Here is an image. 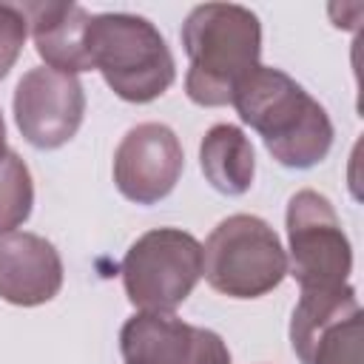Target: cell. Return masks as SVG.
Listing matches in <instances>:
<instances>
[{"label": "cell", "mask_w": 364, "mask_h": 364, "mask_svg": "<svg viewBox=\"0 0 364 364\" xmlns=\"http://www.w3.org/2000/svg\"><path fill=\"white\" fill-rule=\"evenodd\" d=\"M230 105L284 168L307 171L327 159L333 148V122L324 105L282 68L259 63L236 85Z\"/></svg>", "instance_id": "1"}, {"label": "cell", "mask_w": 364, "mask_h": 364, "mask_svg": "<svg viewBox=\"0 0 364 364\" xmlns=\"http://www.w3.org/2000/svg\"><path fill=\"white\" fill-rule=\"evenodd\" d=\"M182 46L191 60L185 94L202 108L228 105L236 85L259 65L262 23L239 3L193 6L182 23Z\"/></svg>", "instance_id": "2"}, {"label": "cell", "mask_w": 364, "mask_h": 364, "mask_svg": "<svg viewBox=\"0 0 364 364\" xmlns=\"http://www.w3.org/2000/svg\"><path fill=\"white\" fill-rule=\"evenodd\" d=\"M88 54L108 88L125 102H151L176 80V63L165 37L139 14H94L88 23Z\"/></svg>", "instance_id": "3"}, {"label": "cell", "mask_w": 364, "mask_h": 364, "mask_svg": "<svg viewBox=\"0 0 364 364\" xmlns=\"http://www.w3.org/2000/svg\"><path fill=\"white\" fill-rule=\"evenodd\" d=\"M205 282L230 299H259L287 276V253L279 233L253 213L222 219L202 245Z\"/></svg>", "instance_id": "4"}, {"label": "cell", "mask_w": 364, "mask_h": 364, "mask_svg": "<svg viewBox=\"0 0 364 364\" xmlns=\"http://www.w3.org/2000/svg\"><path fill=\"white\" fill-rule=\"evenodd\" d=\"M119 273L136 310L173 313L202 279V245L182 228H154L125 250Z\"/></svg>", "instance_id": "5"}, {"label": "cell", "mask_w": 364, "mask_h": 364, "mask_svg": "<svg viewBox=\"0 0 364 364\" xmlns=\"http://www.w3.org/2000/svg\"><path fill=\"white\" fill-rule=\"evenodd\" d=\"M287 276L301 293L344 287L353 273V247L330 199L318 191H299L287 202Z\"/></svg>", "instance_id": "6"}, {"label": "cell", "mask_w": 364, "mask_h": 364, "mask_svg": "<svg viewBox=\"0 0 364 364\" xmlns=\"http://www.w3.org/2000/svg\"><path fill=\"white\" fill-rule=\"evenodd\" d=\"M290 344L301 364H364V310L353 284L301 293L290 316Z\"/></svg>", "instance_id": "7"}, {"label": "cell", "mask_w": 364, "mask_h": 364, "mask_svg": "<svg viewBox=\"0 0 364 364\" xmlns=\"http://www.w3.org/2000/svg\"><path fill=\"white\" fill-rule=\"evenodd\" d=\"M85 117V91L74 74L48 65L28 68L14 88V122L23 139L40 151H54L74 139Z\"/></svg>", "instance_id": "8"}, {"label": "cell", "mask_w": 364, "mask_h": 364, "mask_svg": "<svg viewBox=\"0 0 364 364\" xmlns=\"http://www.w3.org/2000/svg\"><path fill=\"white\" fill-rule=\"evenodd\" d=\"M185 171L179 136L162 122L134 125L114 151V185L136 205L165 199Z\"/></svg>", "instance_id": "9"}, {"label": "cell", "mask_w": 364, "mask_h": 364, "mask_svg": "<svg viewBox=\"0 0 364 364\" xmlns=\"http://www.w3.org/2000/svg\"><path fill=\"white\" fill-rule=\"evenodd\" d=\"M119 350L125 364H230L219 333L173 313H134L119 330Z\"/></svg>", "instance_id": "10"}, {"label": "cell", "mask_w": 364, "mask_h": 364, "mask_svg": "<svg viewBox=\"0 0 364 364\" xmlns=\"http://www.w3.org/2000/svg\"><path fill=\"white\" fill-rule=\"evenodd\" d=\"M63 287V259L57 247L28 230L0 236V299L17 307L51 301Z\"/></svg>", "instance_id": "11"}, {"label": "cell", "mask_w": 364, "mask_h": 364, "mask_svg": "<svg viewBox=\"0 0 364 364\" xmlns=\"http://www.w3.org/2000/svg\"><path fill=\"white\" fill-rule=\"evenodd\" d=\"M28 20V31L34 37V48L43 63L63 74H82L91 71L88 54V23L91 14L77 3H17Z\"/></svg>", "instance_id": "12"}, {"label": "cell", "mask_w": 364, "mask_h": 364, "mask_svg": "<svg viewBox=\"0 0 364 364\" xmlns=\"http://www.w3.org/2000/svg\"><path fill=\"white\" fill-rule=\"evenodd\" d=\"M199 165L213 191L225 196H242L256 176V154L242 128L219 122L205 131L199 142Z\"/></svg>", "instance_id": "13"}, {"label": "cell", "mask_w": 364, "mask_h": 364, "mask_svg": "<svg viewBox=\"0 0 364 364\" xmlns=\"http://www.w3.org/2000/svg\"><path fill=\"white\" fill-rule=\"evenodd\" d=\"M34 182L28 165L17 151H9L0 159V236L14 233L31 216Z\"/></svg>", "instance_id": "14"}, {"label": "cell", "mask_w": 364, "mask_h": 364, "mask_svg": "<svg viewBox=\"0 0 364 364\" xmlns=\"http://www.w3.org/2000/svg\"><path fill=\"white\" fill-rule=\"evenodd\" d=\"M28 37V20L17 3H0V80L17 63Z\"/></svg>", "instance_id": "15"}, {"label": "cell", "mask_w": 364, "mask_h": 364, "mask_svg": "<svg viewBox=\"0 0 364 364\" xmlns=\"http://www.w3.org/2000/svg\"><path fill=\"white\" fill-rule=\"evenodd\" d=\"M9 154V145H6V122H3V111H0V159Z\"/></svg>", "instance_id": "16"}]
</instances>
